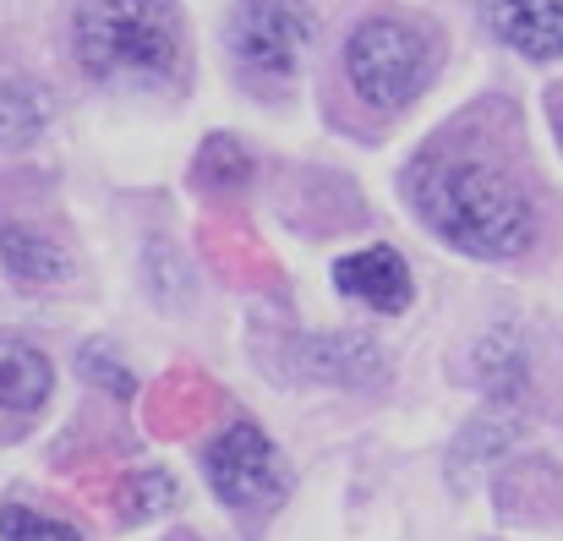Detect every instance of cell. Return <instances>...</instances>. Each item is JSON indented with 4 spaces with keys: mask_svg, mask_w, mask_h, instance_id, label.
<instances>
[{
    "mask_svg": "<svg viewBox=\"0 0 563 541\" xmlns=\"http://www.w3.org/2000/svg\"><path fill=\"white\" fill-rule=\"evenodd\" d=\"M71 55L104 88H165L181 77V11L176 0H82Z\"/></svg>",
    "mask_w": 563,
    "mask_h": 541,
    "instance_id": "2",
    "label": "cell"
},
{
    "mask_svg": "<svg viewBox=\"0 0 563 541\" xmlns=\"http://www.w3.org/2000/svg\"><path fill=\"white\" fill-rule=\"evenodd\" d=\"M438 55L443 49L427 27H416L410 16L377 11V16H362L345 38V82L373 110H405L438 77Z\"/></svg>",
    "mask_w": 563,
    "mask_h": 541,
    "instance_id": "3",
    "label": "cell"
},
{
    "mask_svg": "<svg viewBox=\"0 0 563 541\" xmlns=\"http://www.w3.org/2000/svg\"><path fill=\"white\" fill-rule=\"evenodd\" d=\"M307 366H312V377H334V383H351V388H367V383L383 377V356L362 334L307 340Z\"/></svg>",
    "mask_w": 563,
    "mask_h": 541,
    "instance_id": "10",
    "label": "cell"
},
{
    "mask_svg": "<svg viewBox=\"0 0 563 541\" xmlns=\"http://www.w3.org/2000/svg\"><path fill=\"white\" fill-rule=\"evenodd\" d=\"M55 394V366L38 345L0 334V410L5 416H38Z\"/></svg>",
    "mask_w": 563,
    "mask_h": 541,
    "instance_id": "8",
    "label": "cell"
},
{
    "mask_svg": "<svg viewBox=\"0 0 563 541\" xmlns=\"http://www.w3.org/2000/svg\"><path fill=\"white\" fill-rule=\"evenodd\" d=\"M82 366H88V372H93V377H99V383H104L110 394H121V399L132 394V372H126V366H110V361H99L93 351L82 356Z\"/></svg>",
    "mask_w": 563,
    "mask_h": 541,
    "instance_id": "16",
    "label": "cell"
},
{
    "mask_svg": "<svg viewBox=\"0 0 563 541\" xmlns=\"http://www.w3.org/2000/svg\"><path fill=\"white\" fill-rule=\"evenodd\" d=\"M0 263L16 285H60L71 274V257L55 235L33 230V224H0Z\"/></svg>",
    "mask_w": 563,
    "mask_h": 541,
    "instance_id": "9",
    "label": "cell"
},
{
    "mask_svg": "<svg viewBox=\"0 0 563 541\" xmlns=\"http://www.w3.org/2000/svg\"><path fill=\"white\" fill-rule=\"evenodd\" d=\"M482 11H487V27L526 60L563 55V0H482Z\"/></svg>",
    "mask_w": 563,
    "mask_h": 541,
    "instance_id": "7",
    "label": "cell"
},
{
    "mask_svg": "<svg viewBox=\"0 0 563 541\" xmlns=\"http://www.w3.org/2000/svg\"><path fill=\"white\" fill-rule=\"evenodd\" d=\"M334 290L383 312V318H394V312L410 307V268L394 246H362V252L334 263Z\"/></svg>",
    "mask_w": 563,
    "mask_h": 541,
    "instance_id": "6",
    "label": "cell"
},
{
    "mask_svg": "<svg viewBox=\"0 0 563 541\" xmlns=\"http://www.w3.org/2000/svg\"><path fill=\"white\" fill-rule=\"evenodd\" d=\"M44 121H49V99H44L33 82L0 77V154L33 143V137L44 132Z\"/></svg>",
    "mask_w": 563,
    "mask_h": 541,
    "instance_id": "11",
    "label": "cell"
},
{
    "mask_svg": "<svg viewBox=\"0 0 563 541\" xmlns=\"http://www.w3.org/2000/svg\"><path fill=\"white\" fill-rule=\"evenodd\" d=\"M416 213L471 257H520L537 241V197L504 159L465 143H438L410 170Z\"/></svg>",
    "mask_w": 563,
    "mask_h": 541,
    "instance_id": "1",
    "label": "cell"
},
{
    "mask_svg": "<svg viewBox=\"0 0 563 541\" xmlns=\"http://www.w3.org/2000/svg\"><path fill=\"white\" fill-rule=\"evenodd\" d=\"M246 154L230 143V137H213V143H202V154H197V176L208 180V186H235V180H246Z\"/></svg>",
    "mask_w": 563,
    "mask_h": 541,
    "instance_id": "14",
    "label": "cell"
},
{
    "mask_svg": "<svg viewBox=\"0 0 563 541\" xmlns=\"http://www.w3.org/2000/svg\"><path fill=\"white\" fill-rule=\"evenodd\" d=\"M0 541H82V531L55 520V515H38L27 504H5L0 509Z\"/></svg>",
    "mask_w": 563,
    "mask_h": 541,
    "instance_id": "13",
    "label": "cell"
},
{
    "mask_svg": "<svg viewBox=\"0 0 563 541\" xmlns=\"http://www.w3.org/2000/svg\"><path fill=\"white\" fill-rule=\"evenodd\" d=\"M312 5L307 0H235L224 22V49L241 71V82L279 93L290 88L307 44H312Z\"/></svg>",
    "mask_w": 563,
    "mask_h": 541,
    "instance_id": "4",
    "label": "cell"
},
{
    "mask_svg": "<svg viewBox=\"0 0 563 541\" xmlns=\"http://www.w3.org/2000/svg\"><path fill=\"white\" fill-rule=\"evenodd\" d=\"M559 132H563V99H559Z\"/></svg>",
    "mask_w": 563,
    "mask_h": 541,
    "instance_id": "17",
    "label": "cell"
},
{
    "mask_svg": "<svg viewBox=\"0 0 563 541\" xmlns=\"http://www.w3.org/2000/svg\"><path fill=\"white\" fill-rule=\"evenodd\" d=\"M202 476L213 487V498L224 509H274L285 498V465L279 449L268 443V432L257 421H235L224 427L208 449H202Z\"/></svg>",
    "mask_w": 563,
    "mask_h": 541,
    "instance_id": "5",
    "label": "cell"
},
{
    "mask_svg": "<svg viewBox=\"0 0 563 541\" xmlns=\"http://www.w3.org/2000/svg\"><path fill=\"white\" fill-rule=\"evenodd\" d=\"M137 493H143V504L132 509V515H154V509H176V498H181V487L165 476V471H143L137 476Z\"/></svg>",
    "mask_w": 563,
    "mask_h": 541,
    "instance_id": "15",
    "label": "cell"
},
{
    "mask_svg": "<svg viewBox=\"0 0 563 541\" xmlns=\"http://www.w3.org/2000/svg\"><path fill=\"white\" fill-rule=\"evenodd\" d=\"M482 383H487V394L498 399V405H515L520 394H526V351H520V340L515 334H493L487 345H482Z\"/></svg>",
    "mask_w": 563,
    "mask_h": 541,
    "instance_id": "12",
    "label": "cell"
}]
</instances>
